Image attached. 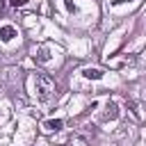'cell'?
Returning a JSON list of instances; mask_svg holds the SVG:
<instances>
[{"label": "cell", "instance_id": "cell-1", "mask_svg": "<svg viewBox=\"0 0 146 146\" xmlns=\"http://www.w3.org/2000/svg\"><path fill=\"white\" fill-rule=\"evenodd\" d=\"M32 84H34V96L39 100H48L52 96V91H55V84H52V80L46 73H34Z\"/></svg>", "mask_w": 146, "mask_h": 146}, {"label": "cell", "instance_id": "cell-2", "mask_svg": "<svg viewBox=\"0 0 146 146\" xmlns=\"http://www.w3.org/2000/svg\"><path fill=\"white\" fill-rule=\"evenodd\" d=\"M50 48L48 46H41V48H36L34 50V62H39V64H46V62H50Z\"/></svg>", "mask_w": 146, "mask_h": 146}, {"label": "cell", "instance_id": "cell-3", "mask_svg": "<svg viewBox=\"0 0 146 146\" xmlns=\"http://www.w3.org/2000/svg\"><path fill=\"white\" fill-rule=\"evenodd\" d=\"M100 119H103V121H114V119H119V105H116V103H107V107H105V112H103Z\"/></svg>", "mask_w": 146, "mask_h": 146}, {"label": "cell", "instance_id": "cell-4", "mask_svg": "<svg viewBox=\"0 0 146 146\" xmlns=\"http://www.w3.org/2000/svg\"><path fill=\"white\" fill-rule=\"evenodd\" d=\"M14 36H16V27H14V25H0V41H2V43L11 41Z\"/></svg>", "mask_w": 146, "mask_h": 146}, {"label": "cell", "instance_id": "cell-5", "mask_svg": "<svg viewBox=\"0 0 146 146\" xmlns=\"http://www.w3.org/2000/svg\"><path fill=\"white\" fill-rule=\"evenodd\" d=\"M82 75H84L87 80H100L105 73H103L100 68H91V66H89V68H84V71H82Z\"/></svg>", "mask_w": 146, "mask_h": 146}, {"label": "cell", "instance_id": "cell-6", "mask_svg": "<svg viewBox=\"0 0 146 146\" xmlns=\"http://www.w3.org/2000/svg\"><path fill=\"white\" fill-rule=\"evenodd\" d=\"M62 125H64L62 119H48V121H43V128L46 130H62Z\"/></svg>", "mask_w": 146, "mask_h": 146}, {"label": "cell", "instance_id": "cell-7", "mask_svg": "<svg viewBox=\"0 0 146 146\" xmlns=\"http://www.w3.org/2000/svg\"><path fill=\"white\" fill-rule=\"evenodd\" d=\"M64 7H66V11H68V14H75V11H78V7H75V2H73V0H64Z\"/></svg>", "mask_w": 146, "mask_h": 146}, {"label": "cell", "instance_id": "cell-8", "mask_svg": "<svg viewBox=\"0 0 146 146\" xmlns=\"http://www.w3.org/2000/svg\"><path fill=\"white\" fill-rule=\"evenodd\" d=\"M125 2H132V0H110V7H119V5H125Z\"/></svg>", "mask_w": 146, "mask_h": 146}, {"label": "cell", "instance_id": "cell-9", "mask_svg": "<svg viewBox=\"0 0 146 146\" xmlns=\"http://www.w3.org/2000/svg\"><path fill=\"white\" fill-rule=\"evenodd\" d=\"M27 0H11V7H23Z\"/></svg>", "mask_w": 146, "mask_h": 146}]
</instances>
